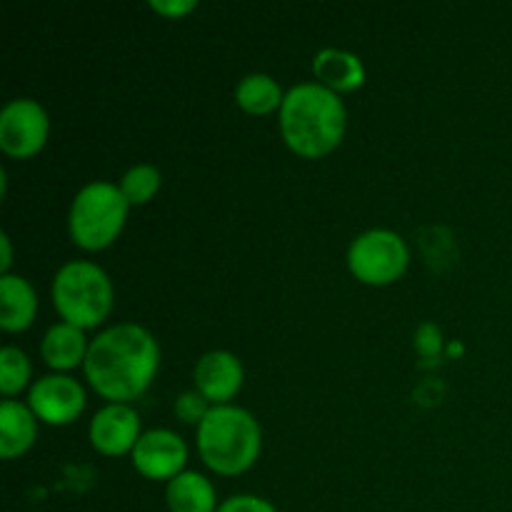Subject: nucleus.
Wrapping results in <instances>:
<instances>
[{"mask_svg":"<svg viewBox=\"0 0 512 512\" xmlns=\"http://www.w3.org/2000/svg\"><path fill=\"white\" fill-rule=\"evenodd\" d=\"M263 448L260 425L248 410L213 405L198 425V453L210 470L240 475L250 470Z\"/></svg>","mask_w":512,"mask_h":512,"instance_id":"3","label":"nucleus"},{"mask_svg":"<svg viewBox=\"0 0 512 512\" xmlns=\"http://www.w3.org/2000/svg\"><path fill=\"white\" fill-rule=\"evenodd\" d=\"M160 365V348L153 335L135 323L113 325L90 343L85 378L98 395L113 403H128L148 390Z\"/></svg>","mask_w":512,"mask_h":512,"instance_id":"1","label":"nucleus"},{"mask_svg":"<svg viewBox=\"0 0 512 512\" xmlns=\"http://www.w3.org/2000/svg\"><path fill=\"white\" fill-rule=\"evenodd\" d=\"M53 305L65 323L80 330L95 328L113 308V283L100 265L70 260L55 273Z\"/></svg>","mask_w":512,"mask_h":512,"instance_id":"4","label":"nucleus"},{"mask_svg":"<svg viewBox=\"0 0 512 512\" xmlns=\"http://www.w3.org/2000/svg\"><path fill=\"white\" fill-rule=\"evenodd\" d=\"M313 73L333 93H350L365 83V65L358 55L338 48H323L313 58Z\"/></svg>","mask_w":512,"mask_h":512,"instance_id":"12","label":"nucleus"},{"mask_svg":"<svg viewBox=\"0 0 512 512\" xmlns=\"http://www.w3.org/2000/svg\"><path fill=\"white\" fill-rule=\"evenodd\" d=\"M160 183H163L160 170L155 168V165L140 163V165H133V168L123 175V180H120V190H123V195L128 198L130 205H143L158 193Z\"/></svg>","mask_w":512,"mask_h":512,"instance_id":"18","label":"nucleus"},{"mask_svg":"<svg viewBox=\"0 0 512 512\" xmlns=\"http://www.w3.org/2000/svg\"><path fill=\"white\" fill-rule=\"evenodd\" d=\"M218 512H278L273 503L258 495H233L225 503H220Z\"/></svg>","mask_w":512,"mask_h":512,"instance_id":"21","label":"nucleus"},{"mask_svg":"<svg viewBox=\"0 0 512 512\" xmlns=\"http://www.w3.org/2000/svg\"><path fill=\"white\" fill-rule=\"evenodd\" d=\"M28 405L48 425H70L85 410V390L70 375H45L30 388Z\"/></svg>","mask_w":512,"mask_h":512,"instance_id":"8","label":"nucleus"},{"mask_svg":"<svg viewBox=\"0 0 512 512\" xmlns=\"http://www.w3.org/2000/svg\"><path fill=\"white\" fill-rule=\"evenodd\" d=\"M38 313V295L33 285L20 275H3L0 278V325L8 333H18L33 325Z\"/></svg>","mask_w":512,"mask_h":512,"instance_id":"13","label":"nucleus"},{"mask_svg":"<svg viewBox=\"0 0 512 512\" xmlns=\"http://www.w3.org/2000/svg\"><path fill=\"white\" fill-rule=\"evenodd\" d=\"M128 208L130 203L120 185L105 183V180L88 183L80 188L70 205V238L85 250L108 248L123 230Z\"/></svg>","mask_w":512,"mask_h":512,"instance_id":"5","label":"nucleus"},{"mask_svg":"<svg viewBox=\"0 0 512 512\" xmlns=\"http://www.w3.org/2000/svg\"><path fill=\"white\" fill-rule=\"evenodd\" d=\"M0 248H3V260H0V270H3V275H8L10 263H13V250H10V238L5 233L0 235Z\"/></svg>","mask_w":512,"mask_h":512,"instance_id":"23","label":"nucleus"},{"mask_svg":"<svg viewBox=\"0 0 512 512\" xmlns=\"http://www.w3.org/2000/svg\"><path fill=\"white\" fill-rule=\"evenodd\" d=\"M410 250L393 230L375 228L350 243V273L368 285H390L408 270Z\"/></svg>","mask_w":512,"mask_h":512,"instance_id":"6","label":"nucleus"},{"mask_svg":"<svg viewBox=\"0 0 512 512\" xmlns=\"http://www.w3.org/2000/svg\"><path fill=\"white\" fill-rule=\"evenodd\" d=\"M30 405L18 403V400H3L0 405V455L5 460L18 458L28 453L38 435V423Z\"/></svg>","mask_w":512,"mask_h":512,"instance_id":"14","label":"nucleus"},{"mask_svg":"<svg viewBox=\"0 0 512 512\" xmlns=\"http://www.w3.org/2000/svg\"><path fill=\"white\" fill-rule=\"evenodd\" d=\"M30 373H33V368H30V360L23 350L13 348V345L0 350V390H3V395L10 398V395L20 393L28 385Z\"/></svg>","mask_w":512,"mask_h":512,"instance_id":"19","label":"nucleus"},{"mask_svg":"<svg viewBox=\"0 0 512 512\" xmlns=\"http://www.w3.org/2000/svg\"><path fill=\"white\" fill-rule=\"evenodd\" d=\"M140 440V418L130 405L110 403L100 408L90 420V443L98 453L118 458L133 453Z\"/></svg>","mask_w":512,"mask_h":512,"instance_id":"10","label":"nucleus"},{"mask_svg":"<svg viewBox=\"0 0 512 512\" xmlns=\"http://www.w3.org/2000/svg\"><path fill=\"white\" fill-rule=\"evenodd\" d=\"M208 400L203 398L200 393H185L175 400V415L185 423H198L208 415Z\"/></svg>","mask_w":512,"mask_h":512,"instance_id":"20","label":"nucleus"},{"mask_svg":"<svg viewBox=\"0 0 512 512\" xmlns=\"http://www.w3.org/2000/svg\"><path fill=\"white\" fill-rule=\"evenodd\" d=\"M150 8L165 18H183L185 13L195 10V0H150Z\"/></svg>","mask_w":512,"mask_h":512,"instance_id":"22","label":"nucleus"},{"mask_svg":"<svg viewBox=\"0 0 512 512\" xmlns=\"http://www.w3.org/2000/svg\"><path fill=\"white\" fill-rule=\"evenodd\" d=\"M88 348L90 345L83 330L70 323H58L45 333L43 343H40V355L53 370H70L85 363Z\"/></svg>","mask_w":512,"mask_h":512,"instance_id":"15","label":"nucleus"},{"mask_svg":"<svg viewBox=\"0 0 512 512\" xmlns=\"http://www.w3.org/2000/svg\"><path fill=\"white\" fill-rule=\"evenodd\" d=\"M195 385L208 403L225 405L243 388V365L228 350L205 353L195 365Z\"/></svg>","mask_w":512,"mask_h":512,"instance_id":"11","label":"nucleus"},{"mask_svg":"<svg viewBox=\"0 0 512 512\" xmlns=\"http://www.w3.org/2000/svg\"><path fill=\"white\" fill-rule=\"evenodd\" d=\"M343 100L320 83H300L285 93L280 105L283 140L303 158H323L333 153L345 135Z\"/></svg>","mask_w":512,"mask_h":512,"instance_id":"2","label":"nucleus"},{"mask_svg":"<svg viewBox=\"0 0 512 512\" xmlns=\"http://www.w3.org/2000/svg\"><path fill=\"white\" fill-rule=\"evenodd\" d=\"M170 512H218L215 488L205 475L185 470L165 488Z\"/></svg>","mask_w":512,"mask_h":512,"instance_id":"16","label":"nucleus"},{"mask_svg":"<svg viewBox=\"0 0 512 512\" xmlns=\"http://www.w3.org/2000/svg\"><path fill=\"white\" fill-rule=\"evenodd\" d=\"M133 468L148 480H173L180 473H185V463H188V445L173 430H148L140 435L135 443L133 453Z\"/></svg>","mask_w":512,"mask_h":512,"instance_id":"9","label":"nucleus"},{"mask_svg":"<svg viewBox=\"0 0 512 512\" xmlns=\"http://www.w3.org/2000/svg\"><path fill=\"white\" fill-rule=\"evenodd\" d=\"M235 100L243 110L253 115H265L273 113L275 108H280L285 100L283 90H280L278 80L270 78L265 73H253L245 75L243 80L235 88Z\"/></svg>","mask_w":512,"mask_h":512,"instance_id":"17","label":"nucleus"},{"mask_svg":"<svg viewBox=\"0 0 512 512\" xmlns=\"http://www.w3.org/2000/svg\"><path fill=\"white\" fill-rule=\"evenodd\" d=\"M50 120L43 105L30 98H15L0 110V148L10 158H30L48 140Z\"/></svg>","mask_w":512,"mask_h":512,"instance_id":"7","label":"nucleus"}]
</instances>
